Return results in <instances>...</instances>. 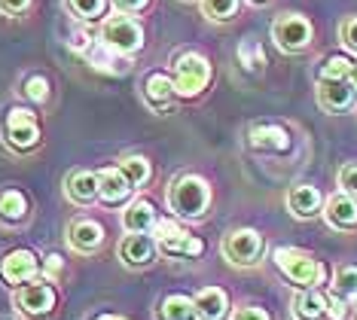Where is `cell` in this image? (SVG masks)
Wrapping results in <instances>:
<instances>
[{
  "mask_svg": "<svg viewBox=\"0 0 357 320\" xmlns=\"http://www.w3.org/2000/svg\"><path fill=\"white\" fill-rule=\"evenodd\" d=\"M113 3H116L119 13H137L147 6V0H113Z\"/></svg>",
  "mask_w": 357,
  "mask_h": 320,
  "instance_id": "obj_37",
  "label": "cell"
},
{
  "mask_svg": "<svg viewBox=\"0 0 357 320\" xmlns=\"http://www.w3.org/2000/svg\"><path fill=\"white\" fill-rule=\"evenodd\" d=\"M168 201H172V211L177 213V217H202L211 201V192H208V183L202 177H192L186 174L181 177L177 183L172 186V195H168Z\"/></svg>",
  "mask_w": 357,
  "mask_h": 320,
  "instance_id": "obj_2",
  "label": "cell"
},
{
  "mask_svg": "<svg viewBox=\"0 0 357 320\" xmlns=\"http://www.w3.org/2000/svg\"><path fill=\"white\" fill-rule=\"evenodd\" d=\"M101 40L110 49H116V52L128 55V52H135V49H141L144 31H141V24H137L135 19H128V15H113V19L104 22Z\"/></svg>",
  "mask_w": 357,
  "mask_h": 320,
  "instance_id": "obj_4",
  "label": "cell"
},
{
  "mask_svg": "<svg viewBox=\"0 0 357 320\" xmlns=\"http://www.w3.org/2000/svg\"><path fill=\"white\" fill-rule=\"evenodd\" d=\"M351 311H354V320H357V296H354V302H351Z\"/></svg>",
  "mask_w": 357,
  "mask_h": 320,
  "instance_id": "obj_42",
  "label": "cell"
},
{
  "mask_svg": "<svg viewBox=\"0 0 357 320\" xmlns=\"http://www.w3.org/2000/svg\"><path fill=\"white\" fill-rule=\"evenodd\" d=\"M28 3H31V0H0V13L15 15V13H22V10H25Z\"/></svg>",
  "mask_w": 357,
  "mask_h": 320,
  "instance_id": "obj_36",
  "label": "cell"
},
{
  "mask_svg": "<svg viewBox=\"0 0 357 320\" xmlns=\"http://www.w3.org/2000/svg\"><path fill=\"white\" fill-rule=\"evenodd\" d=\"M294 317L296 320H324L327 317V296L318 287H308L294 299Z\"/></svg>",
  "mask_w": 357,
  "mask_h": 320,
  "instance_id": "obj_19",
  "label": "cell"
},
{
  "mask_svg": "<svg viewBox=\"0 0 357 320\" xmlns=\"http://www.w3.org/2000/svg\"><path fill=\"white\" fill-rule=\"evenodd\" d=\"M211 79V64L205 55L199 52H186L177 59V68H174V92H181L186 98L199 95L202 89L208 86Z\"/></svg>",
  "mask_w": 357,
  "mask_h": 320,
  "instance_id": "obj_3",
  "label": "cell"
},
{
  "mask_svg": "<svg viewBox=\"0 0 357 320\" xmlns=\"http://www.w3.org/2000/svg\"><path fill=\"white\" fill-rule=\"evenodd\" d=\"M86 43H89V34H77V40H74V49H86Z\"/></svg>",
  "mask_w": 357,
  "mask_h": 320,
  "instance_id": "obj_39",
  "label": "cell"
},
{
  "mask_svg": "<svg viewBox=\"0 0 357 320\" xmlns=\"http://www.w3.org/2000/svg\"><path fill=\"white\" fill-rule=\"evenodd\" d=\"M153 253H156V241H153L147 232H128L123 238V244H119V257H123V262L132 268L150 266Z\"/></svg>",
  "mask_w": 357,
  "mask_h": 320,
  "instance_id": "obj_11",
  "label": "cell"
},
{
  "mask_svg": "<svg viewBox=\"0 0 357 320\" xmlns=\"http://www.w3.org/2000/svg\"><path fill=\"white\" fill-rule=\"evenodd\" d=\"M321 204H324L321 192L314 190V186H305V183L294 186L290 195H287V208L299 220H308V217H314V213H321Z\"/></svg>",
  "mask_w": 357,
  "mask_h": 320,
  "instance_id": "obj_16",
  "label": "cell"
},
{
  "mask_svg": "<svg viewBox=\"0 0 357 320\" xmlns=\"http://www.w3.org/2000/svg\"><path fill=\"white\" fill-rule=\"evenodd\" d=\"M339 186H342V192L357 195V165H345L339 171Z\"/></svg>",
  "mask_w": 357,
  "mask_h": 320,
  "instance_id": "obj_33",
  "label": "cell"
},
{
  "mask_svg": "<svg viewBox=\"0 0 357 320\" xmlns=\"http://www.w3.org/2000/svg\"><path fill=\"white\" fill-rule=\"evenodd\" d=\"M156 320H202L199 311H196V302L190 296H181V293H174V296H165L159 302L156 308Z\"/></svg>",
  "mask_w": 357,
  "mask_h": 320,
  "instance_id": "obj_20",
  "label": "cell"
},
{
  "mask_svg": "<svg viewBox=\"0 0 357 320\" xmlns=\"http://www.w3.org/2000/svg\"><path fill=\"white\" fill-rule=\"evenodd\" d=\"M15 308L28 317H46L55 308V290L50 284H25L15 293Z\"/></svg>",
  "mask_w": 357,
  "mask_h": 320,
  "instance_id": "obj_8",
  "label": "cell"
},
{
  "mask_svg": "<svg viewBox=\"0 0 357 320\" xmlns=\"http://www.w3.org/2000/svg\"><path fill=\"white\" fill-rule=\"evenodd\" d=\"M119 171H123V177L132 186H141V183H147L150 180V162L144 159V155H128V159H123Z\"/></svg>",
  "mask_w": 357,
  "mask_h": 320,
  "instance_id": "obj_26",
  "label": "cell"
},
{
  "mask_svg": "<svg viewBox=\"0 0 357 320\" xmlns=\"http://www.w3.org/2000/svg\"><path fill=\"white\" fill-rule=\"evenodd\" d=\"M192 302H196V311L202 320H223L229 314V296L220 287H205V290H199V296Z\"/></svg>",
  "mask_w": 357,
  "mask_h": 320,
  "instance_id": "obj_13",
  "label": "cell"
},
{
  "mask_svg": "<svg viewBox=\"0 0 357 320\" xmlns=\"http://www.w3.org/2000/svg\"><path fill=\"white\" fill-rule=\"evenodd\" d=\"M68 241L77 253H92L101 247L104 229L98 223H92V220H77V223L68 229Z\"/></svg>",
  "mask_w": 357,
  "mask_h": 320,
  "instance_id": "obj_14",
  "label": "cell"
},
{
  "mask_svg": "<svg viewBox=\"0 0 357 320\" xmlns=\"http://www.w3.org/2000/svg\"><path fill=\"white\" fill-rule=\"evenodd\" d=\"M25 213H28L25 195L15 190L0 192V220H3V223H19V220H25Z\"/></svg>",
  "mask_w": 357,
  "mask_h": 320,
  "instance_id": "obj_25",
  "label": "cell"
},
{
  "mask_svg": "<svg viewBox=\"0 0 357 320\" xmlns=\"http://www.w3.org/2000/svg\"><path fill=\"white\" fill-rule=\"evenodd\" d=\"M135 186L123 177V171L110 168V171H101L98 174V199L107 201V204H123L128 195H132Z\"/></svg>",
  "mask_w": 357,
  "mask_h": 320,
  "instance_id": "obj_15",
  "label": "cell"
},
{
  "mask_svg": "<svg viewBox=\"0 0 357 320\" xmlns=\"http://www.w3.org/2000/svg\"><path fill=\"white\" fill-rule=\"evenodd\" d=\"M275 266H278L294 284L305 287V290L308 287L324 284V277H327V268H324L318 259H312L308 253L294 250V247H278L275 250Z\"/></svg>",
  "mask_w": 357,
  "mask_h": 320,
  "instance_id": "obj_1",
  "label": "cell"
},
{
  "mask_svg": "<svg viewBox=\"0 0 357 320\" xmlns=\"http://www.w3.org/2000/svg\"><path fill=\"white\" fill-rule=\"evenodd\" d=\"M318 101L324 110L342 113L354 104V86L351 79H321L318 83Z\"/></svg>",
  "mask_w": 357,
  "mask_h": 320,
  "instance_id": "obj_10",
  "label": "cell"
},
{
  "mask_svg": "<svg viewBox=\"0 0 357 320\" xmlns=\"http://www.w3.org/2000/svg\"><path fill=\"white\" fill-rule=\"evenodd\" d=\"M250 3H266V0H250Z\"/></svg>",
  "mask_w": 357,
  "mask_h": 320,
  "instance_id": "obj_43",
  "label": "cell"
},
{
  "mask_svg": "<svg viewBox=\"0 0 357 320\" xmlns=\"http://www.w3.org/2000/svg\"><path fill=\"white\" fill-rule=\"evenodd\" d=\"M339 37H342L345 49L357 52V15H354V19H345L342 22V28H339Z\"/></svg>",
  "mask_w": 357,
  "mask_h": 320,
  "instance_id": "obj_32",
  "label": "cell"
},
{
  "mask_svg": "<svg viewBox=\"0 0 357 320\" xmlns=\"http://www.w3.org/2000/svg\"><path fill=\"white\" fill-rule=\"evenodd\" d=\"M156 247L162 253H168V257H202L205 244H202L199 238L186 235V232H177L172 238H162V241H156Z\"/></svg>",
  "mask_w": 357,
  "mask_h": 320,
  "instance_id": "obj_22",
  "label": "cell"
},
{
  "mask_svg": "<svg viewBox=\"0 0 357 320\" xmlns=\"http://www.w3.org/2000/svg\"><path fill=\"white\" fill-rule=\"evenodd\" d=\"M259 253H263V238L257 229H235L223 241V257L232 266H254Z\"/></svg>",
  "mask_w": 357,
  "mask_h": 320,
  "instance_id": "obj_5",
  "label": "cell"
},
{
  "mask_svg": "<svg viewBox=\"0 0 357 320\" xmlns=\"http://www.w3.org/2000/svg\"><path fill=\"white\" fill-rule=\"evenodd\" d=\"M37 268H40V262H37V257L31 250H13V253H6V257L0 259V277H3L6 284H13V287L28 284L31 277L37 275Z\"/></svg>",
  "mask_w": 357,
  "mask_h": 320,
  "instance_id": "obj_9",
  "label": "cell"
},
{
  "mask_svg": "<svg viewBox=\"0 0 357 320\" xmlns=\"http://www.w3.org/2000/svg\"><path fill=\"white\" fill-rule=\"evenodd\" d=\"M348 79H351V86L357 89V61H354V68H351V73H348Z\"/></svg>",
  "mask_w": 357,
  "mask_h": 320,
  "instance_id": "obj_40",
  "label": "cell"
},
{
  "mask_svg": "<svg viewBox=\"0 0 357 320\" xmlns=\"http://www.w3.org/2000/svg\"><path fill=\"white\" fill-rule=\"evenodd\" d=\"M25 95L31 101H46V95H50V83H46V77H31L25 83Z\"/></svg>",
  "mask_w": 357,
  "mask_h": 320,
  "instance_id": "obj_31",
  "label": "cell"
},
{
  "mask_svg": "<svg viewBox=\"0 0 357 320\" xmlns=\"http://www.w3.org/2000/svg\"><path fill=\"white\" fill-rule=\"evenodd\" d=\"M153 223H156V211H153V204L144 201V199L132 201V204L126 208V213H123L126 232H150Z\"/></svg>",
  "mask_w": 357,
  "mask_h": 320,
  "instance_id": "obj_21",
  "label": "cell"
},
{
  "mask_svg": "<svg viewBox=\"0 0 357 320\" xmlns=\"http://www.w3.org/2000/svg\"><path fill=\"white\" fill-rule=\"evenodd\" d=\"M70 10H74V15H79V19H95V15L104 13V6H107V0H68Z\"/></svg>",
  "mask_w": 357,
  "mask_h": 320,
  "instance_id": "obj_30",
  "label": "cell"
},
{
  "mask_svg": "<svg viewBox=\"0 0 357 320\" xmlns=\"http://www.w3.org/2000/svg\"><path fill=\"white\" fill-rule=\"evenodd\" d=\"M272 37L284 52H299V49H305L308 40H312V24H308V19H303V15L287 13L272 24Z\"/></svg>",
  "mask_w": 357,
  "mask_h": 320,
  "instance_id": "obj_6",
  "label": "cell"
},
{
  "mask_svg": "<svg viewBox=\"0 0 357 320\" xmlns=\"http://www.w3.org/2000/svg\"><path fill=\"white\" fill-rule=\"evenodd\" d=\"M6 141L15 150H31V146H37L40 141V128H37V119L34 113L28 110H10V116H6Z\"/></svg>",
  "mask_w": 357,
  "mask_h": 320,
  "instance_id": "obj_7",
  "label": "cell"
},
{
  "mask_svg": "<svg viewBox=\"0 0 357 320\" xmlns=\"http://www.w3.org/2000/svg\"><path fill=\"white\" fill-rule=\"evenodd\" d=\"M333 290H336L339 299L357 296V266H342L333 277Z\"/></svg>",
  "mask_w": 357,
  "mask_h": 320,
  "instance_id": "obj_27",
  "label": "cell"
},
{
  "mask_svg": "<svg viewBox=\"0 0 357 320\" xmlns=\"http://www.w3.org/2000/svg\"><path fill=\"white\" fill-rule=\"evenodd\" d=\"M354 61H348L345 55H333V59L324 64L321 70V79H348V73H351Z\"/></svg>",
  "mask_w": 357,
  "mask_h": 320,
  "instance_id": "obj_29",
  "label": "cell"
},
{
  "mask_svg": "<svg viewBox=\"0 0 357 320\" xmlns=\"http://www.w3.org/2000/svg\"><path fill=\"white\" fill-rule=\"evenodd\" d=\"M98 320H126V317H116V314H104V317H98Z\"/></svg>",
  "mask_w": 357,
  "mask_h": 320,
  "instance_id": "obj_41",
  "label": "cell"
},
{
  "mask_svg": "<svg viewBox=\"0 0 357 320\" xmlns=\"http://www.w3.org/2000/svg\"><path fill=\"white\" fill-rule=\"evenodd\" d=\"M235 10H238V0H202V13L214 22L232 19Z\"/></svg>",
  "mask_w": 357,
  "mask_h": 320,
  "instance_id": "obj_28",
  "label": "cell"
},
{
  "mask_svg": "<svg viewBox=\"0 0 357 320\" xmlns=\"http://www.w3.org/2000/svg\"><path fill=\"white\" fill-rule=\"evenodd\" d=\"M59 268H61V257H55V253H52V257H50V272L55 275Z\"/></svg>",
  "mask_w": 357,
  "mask_h": 320,
  "instance_id": "obj_38",
  "label": "cell"
},
{
  "mask_svg": "<svg viewBox=\"0 0 357 320\" xmlns=\"http://www.w3.org/2000/svg\"><path fill=\"white\" fill-rule=\"evenodd\" d=\"M64 192L77 204L95 201L98 199V174H92V171H77V174H70L64 180Z\"/></svg>",
  "mask_w": 357,
  "mask_h": 320,
  "instance_id": "obj_18",
  "label": "cell"
},
{
  "mask_svg": "<svg viewBox=\"0 0 357 320\" xmlns=\"http://www.w3.org/2000/svg\"><path fill=\"white\" fill-rule=\"evenodd\" d=\"M250 144L257 146V150H278L284 153L290 146V137H287V131L278 128V125H259L250 131Z\"/></svg>",
  "mask_w": 357,
  "mask_h": 320,
  "instance_id": "obj_24",
  "label": "cell"
},
{
  "mask_svg": "<svg viewBox=\"0 0 357 320\" xmlns=\"http://www.w3.org/2000/svg\"><path fill=\"white\" fill-rule=\"evenodd\" d=\"M324 217H327V223L333 229H354L357 226V201H354V195H348V192L333 195V199L327 201V208H324Z\"/></svg>",
  "mask_w": 357,
  "mask_h": 320,
  "instance_id": "obj_12",
  "label": "cell"
},
{
  "mask_svg": "<svg viewBox=\"0 0 357 320\" xmlns=\"http://www.w3.org/2000/svg\"><path fill=\"white\" fill-rule=\"evenodd\" d=\"M174 95V83L165 77V73H150L147 83H144V98H147V104L153 110H162L168 101H172Z\"/></svg>",
  "mask_w": 357,
  "mask_h": 320,
  "instance_id": "obj_23",
  "label": "cell"
},
{
  "mask_svg": "<svg viewBox=\"0 0 357 320\" xmlns=\"http://www.w3.org/2000/svg\"><path fill=\"white\" fill-rule=\"evenodd\" d=\"M89 61H92L95 70H107V73H128V68H132V61H128L123 52L110 49L104 40L89 46Z\"/></svg>",
  "mask_w": 357,
  "mask_h": 320,
  "instance_id": "obj_17",
  "label": "cell"
},
{
  "mask_svg": "<svg viewBox=\"0 0 357 320\" xmlns=\"http://www.w3.org/2000/svg\"><path fill=\"white\" fill-rule=\"evenodd\" d=\"M0 320H13V317H0Z\"/></svg>",
  "mask_w": 357,
  "mask_h": 320,
  "instance_id": "obj_44",
  "label": "cell"
},
{
  "mask_svg": "<svg viewBox=\"0 0 357 320\" xmlns=\"http://www.w3.org/2000/svg\"><path fill=\"white\" fill-rule=\"evenodd\" d=\"M232 320H272V317L266 314L263 308H257V305H245V308H238V311H235Z\"/></svg>",
  "mask_w": 357,
  "mask_h": 320,
  "instance_id": "obj_34",
  "label": "cell"
},
{
  "mask_svg": "<svg viewBox=\"0 0 357 320\" xmlns=\"http://www.w3.org/2000/svg\"><path fill=\"white\" fill-rule=\"evenodd\" d=\"M327 317L330 320H345L348 317V305L339 296H333V299H327Z\"/></svg>",
  "mask_w": 357,
  "mask_h": 320,
  "instance_id": "obj_35",
  "label": "cell"
}]
</instances>
